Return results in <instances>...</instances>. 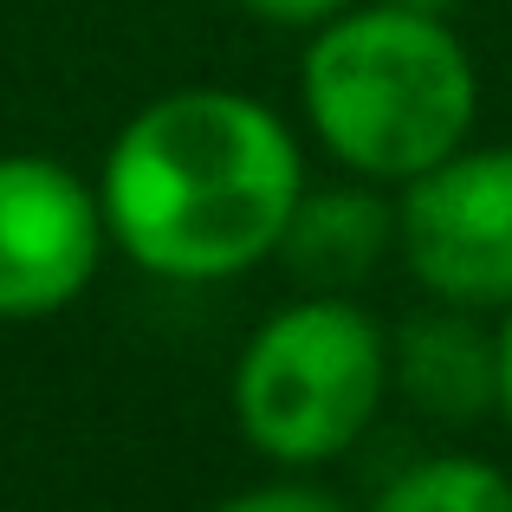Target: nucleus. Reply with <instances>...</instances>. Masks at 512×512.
I'll return each mask as SVG.
<instances>
[{"label":"nucleus","instance_id":"1","mask_svg":"<svg viewBox=\"0 0 512 512\" xmlns=\"http://www.w3.org/2000/svg\"><path fill=\"white\" fill-rule=\"evenodd\" d=\"M299 195L305 150L292 124L234 85H182L143 104L98 175L111 247L175 286L266 266Z\"/></svg>","mask_w":512,"mask_h":512},{"label":"nucleus","instance_id":"2","mask_svg":"<svg viewBox=\"0 0 512 512\" xmlns=\"http://www.w3.org/2000/svg\"><path fill=\"white\" fill-rule=\"evenodd\" d=\"M299 104L318 150L344 175L402 188L474 143L480 65L441 13L357 0L312 26L299 59Z\"/></svg>","mask_w":512,"mask_h":512},{"label":"nucleus","instance_id":"3","mask_svg":"<svg viewBox=\"0 0 512 512\" xmlns=\"http://www.w3.org/2000/svg\"><path fill=\"white\" fill-rule=\"evenodd\" d=\"M389 402V331L350 292L279 305L234 363V422L286 474L331 467Z\"/></svg>","mask_w":512,"mask_h":512},{"label":"nucleus","instance_id":"4","mask_svg":"<svg viewBox=\"0 0 512 512\" xmlns=\"http://www.w3.org/2000/svg\"><path fill=\"white\" fill-rule=\"evenodd\" d=\"M396 260L428 299L512 305V143H461L396 188Z\"/></svg>","mask_w":512,"mask_h":512},{"label":"nucleus","instance_id":"5","mask_svg":"<svg viewBox=\"0 0 512 512\" xmlns=\"http://www.w3.org/2000/svg\"><path fill=\"white\" fill-rule=\"evenodd\" d=\"M111 247L98 188L52 156H0V325L52 318L98 279Z\"/></svg>","mask_w":512,"mask_h":512},{"label":"nucleus","instance_id":"6","mask_svg":"<svg viewBox=\"0 0 512 512\" xmlns=\"http://www.w3.org/2000/svg\"><path fill=\"white\" fill-rule=\"evenodd\" d=\"M389 389L441 428H474L500 402V331L493 312L428 299L389 331Z\"/></svg>","mask_w":512,"mask_h":512},{"label":"nucleus","instance_id":"7","mask_svg":"<svg viewBox=\"0 0 512 512\" xmlns=\"http://www.w3.org/2000/svg\"><path fill=\"white\" fill-rule=\"evenodd\" d=\"M273 260H286V273L305 292H357L396 260V195L363 175L331 188L305 182Z\"/></svg>","mask_w":512,"mask_h":512},{"label":"nucleus","instance_id":"8","mask_svg":"<svg viewBox=\"0 0 512 512\" xmlns=\"http://www.w3.org/2000/svg\"><path fill=\"white\" fill-rule=\"evenodd\" d=\"M370 512H512V474L487 454H422L376 493Z\"/></svg>","mask_w":512,"mask_h":512},{"label":"nucleus","instance_id":"9","mask_svg":"<svg viewBox=\"0 0 512 512\" xmlns=\"http://www.w3.org/2000/svg\"><path fill=\"white\" fill-rule=\"evenodd\" d=\"M214 512H350V506L331 487H318V480H266V487L227 493Z\"/></svg>","mask_w":512,"mask_h":512},{"label":"nucleus","instance_id":"10","mask_svg":"<svg viewBox=\"0 0 512 512\" xmlns=\"http://www.w3.org/2000/svg\"><path fill=\"white\" fill-rule=\"evenodd\" d=\"M240 7H247L253 20H266V26H292V33H312V26H325L331 13L357 7V0H240Z\"/></svg>","mask_w":512,"mask_h":512},{"label":"nucleus","instance_id":"11","mask_svg":"<svg viewBox=\"0 0 512 512\" xmlns=\"http://www.w3.org/2000/svg\"><path fill=\"white\" fill-rule=\"evenodd\" d=\"M493 331H500V402H493V415H500V428L512 435V305L493 318Z\"/></svg>","mask_w":512,"mask_h":512},{"label":"nucleus","instance_id":"12","mask_svg":"<svg viewBox=\"0 0 512 512\" xmlns=\"http://www.w3.org/2000/svg\"><path fill=\"white\" fill-rule=\"evenodd\" d=\"M396 7H415V13H441V20H454V7H461V0H396Z\"/></svg>","mask_w":512,"mask_h":512}]
</instances>
